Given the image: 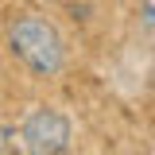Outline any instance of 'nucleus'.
Wrapping results in <instances>:
<instances>
[{"mask_svg":"<svg viewBox=\"0 0 155 155\" xmlns=\"http://www.w3.org/2000/svg\"><path fill=\"white\" fill-rule=\"evenodd\" d=\"M19 140L27 155H66L70 147V120L54 109H35V113L23 120Z\"/></svg>","mask_w":155,"mask_h":155,"instance_id":"2","label":"nucleus"},{"mask_svg":"<svg viewBox=\"0 0 155 155\" xmlns=\"http://www.w3.org/2000/svg\"><path fill=\"white\" fill-rule=\"evenodd\" d=\"M8 47L39 78H54L66 66V47H62L58 27L47 16H35V12H23L8 23Z\"/></svg>","mask_w":155,"mask_h":155,"instance_id":"1","label":"nucleus"}]
</instances>
